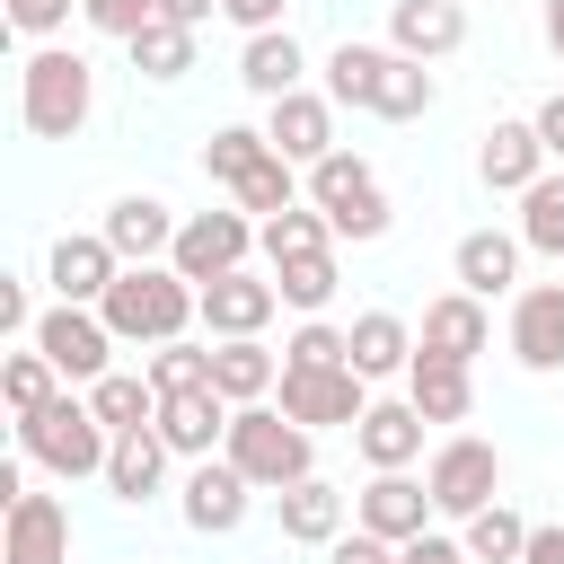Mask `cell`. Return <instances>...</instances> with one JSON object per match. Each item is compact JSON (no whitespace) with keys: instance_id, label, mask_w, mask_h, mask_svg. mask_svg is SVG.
<instances>
[{"instance_id":"1","label":"cell","mask_w":564,"mask_h":564,"mask_svg":"<svg viewBox=\"0 0 564 564\" xmlns=\"http://www.w3.org/2000/svg\"><path fill=\"white\" fill-rule=\"evenodd\" d=\"M203 176H212L247 220H273V212L308 203V176L264 141V123H212V141H203Z\"/></svg>"},{"instance_id":"2","label":"cell","mask_w":564,"mask_h":564,"mask_svg":"<svg viewBox=\"0 0 564 564\" xmlns=\"http://www.w3.org/2000/svg\"><path fill=\"white\" fill-rule=\"evenodd\" d=\"M97 115V62L79 44H35L18 70V123L35 141H79Z\"/></svg>"},{"instance_id":"3","label":"cell","mask_w":564,"mask_h":564,"mask_svg":"<svg viewBox=\"0 0 564 564\" xmlns=\"http://www.w3.org/2000/svg\"><path fill=\"white\" fill-rule=\"evenodd\" d=\"M97 317L115 326V344L159 352V344H185V326L203 317V291H194L176 264H123V282L97 300Z\"/></svg>"},{"instance_id":"4","label":"cell","mask_w":564,"mask_h":564,"mask_svg":"<svg viewBox=\"0 0 564 564\" xmlns=\"http://www.w3.org/2000/svg\"><path fill=\"white\" fill-rule=\"evenodd\" d=\"M220 458H229L256 494H291L300 476H317V432H308V423H291L282 405H238V414H229Z\"/></svg>"},{"instance_id":"5","label":"cell","mask_w":564,"mask_h":564,"mask_svg":"<svg viewBox=\"0 0 564 564\" xmlns=\"http://www.w3.org/2000/svg\"><path fill=\"white\" fill-rule=\"evenodd\" d=\"M18 458H35L44 476H62V485H79V476H106V458H115V432L97 423V405L88 397H53L44 414H26L18 423Z\"/></svg>"},{"instance_id":"6","label":"cell","mask_w":564,"mask_h":564,"mask_svg":"<svg viewBox=\"0 0 564 564\" xmlns=\"http://www.w3.org/2000/svg\"><path fill=\"white\" fill-rule=\"evenodd\" d=\"M423 485H432V511L467 529L485 502H502V449L485 432H441L432 458H423Z\"/></svg>"},{"instance_id":"7","label":"cell","mask_w":564,"mask_h":564,"mask_svg":"<svg viewBox=\"0 0 564 564\" xmlns=\"http://www.w3.org/2000/svg\"><path fill=\"white\" fill-rule=\"evenodd\" d=\"M264 247V220H247L238 203L229 212H185V229H176V247H167V264L203 291V282H220V273H247V256Z\"/></svg>"},{"instance_id":"8","label":"cell","mask_w":564,"mask_h":564,"mask_svg":"<svg viewBox=\"0 0 564 564\" xmlns=\"http://www.w3.org/2000/svg\"><path fill=\"white\" fill-rule=\"evenodd\" d=\"M35 352L70 379V388H97L106 370H115V326L97 317V308H70V300H53L44 317H35Z\"/></svg>"},{"instance_id":"9","label":"cell","mask_w":564,"mask_h":564,"mask_svg":"<svg viewBox=\"0 0 564 564\" xmlns=\"http://www.w3.org/2000/svg\"><path fill=\"white\" fill-rule=\"evenodd\" d=\"M273 405H282L291 423H308V432H352V423L370 414V379H361L352 361H344V370H282Z\"/></svg>"},{"instance_id":"10","label":"cell","mask_w":564,"mask_h":564,"mask_svg":"<svg viewBox=\"0 0 564 564\" xmlns=\"http://www.w3.org/2000/svg\"><path fill=\"white\" fill-rule=\"evenodd\" d=\"M247 511H256V485H247L229 458H194V467H185L176 520H185L194 538H229V529H247Z\"/></svg>"},{"instance_id":"11","label":"cell","mask_w":564,"mask_h":564,"mask_svg":"<svg viewBox=\"0 0 564 564\" xmlns=\"http://www.w3.org/2000/svg\"><path fill=\"white\" fill-rule=\"evenodd\" d=\"M44 282H53V300L97 308V300L123 282V256L106 247V229H62V238H53V256H44Z\"/></svg>"},{"instance_id":"12","label":"cell","mask_w":564,"mask_h":564,"mask_svg":"<svg viewBox=\"0 0 564 564\" xmlns=\"http://www.w3.org/2000/svg\"><path fill=\"white\" fill-rule=\"evenodd\" d=\"M441 511H432V485L423 476H370L361 494H352V529H370V538H388V546H414L423 529H432Z\"/></svg>"},{"instance_id":"13","label":"cell","mask_w":564,"mask_h":564,"mask_svg":"<svg viewBox=\"0 0 564 564\" xmlns=\"http://www.w3.org/2000/svg\"><path fill=\"white\" fill-rule=\"evenodd\" d=\"M282 317V291H273V273H220V282H203V335L212 344H238V335H264Z\"/></svg>"},{"instance_id":"14","label":"cell","mask_w":564,"mask_h":564,"mask_svg":"<svg viewBox=\"0 0 564 564\" xmlns=\"http://www.w3.org/2000/svg\"><path fill=\"white\" fill-rule=\"evenodd\" d=\"M264 141L308 176L326 150H344V141H335V97H326V88H291L282 106H264Z\"/></svg>"},{"instance_id":"15","label":"cell","mask_w":564,"mask_h":564,"mask_svg":"<svg viewBox=\"0 0 564 564\" xmlns=\"http://www.w3.org/2000/svg\"><path fill=\"white\" fill-rule=\"evenodd\" d=\"M546 167H555V159H546V141H538L529 115H502V123L476 132V176H485L494 194H529Z\"/></svg>"},{"instance_id":"16","label":"cell","mask_w":564,"mask_h":564,"mask_svg":"<svg viewBox=\"0 0 564 564\" xmlns=\"http://www.w3.org/2000/svg\"><path fill=\"white\" fill-rule=\"evenodd\" d=\"M97 229H106V247H115L123 264H167V247H176V229H185V212H167L159 194H115Z\"/></svg>"},{"instance_id":"17","label":"cell","mask_w":564,"mask_h":564,"mask_svg":"<svg viewBox=\"0 0 564 564\" xmlns=\"http://www.w3.org/2000/svg\"><path fill=\"white\" fill-rule=\"evenodd\" d=\"M494 344V317H485V300L476 291H441V300H423V326H414V352H432V361H467L476 370V352Z\"/></svg>"},{"instance_id":"18","label":"cell","mask_w":564,"mask_h":564,"mask_svg":"<svg viewBox=\"0 0 564 564\" xmlns=\"http://www.w3.org/2000/svg\"><path fill=\"white\" fill-rule=\"evenodd\" d=\"M229 414H238V405H229L220 388H185V397H159V423H150V432H159V441H167V449L194 467V458H220Z\"/></svg>"},{"instance_id":"19","label":"cell","mask_w":564,"mask_h":564,"mask_svg":"<svg viewBox=\"0 0 564 564\" xmlns=\"http://www.w3.org/2000/svg\"><path fill=\"white\" fill-rule=\"evenodd\" d=\"M423 414H414V397H370V414L352 423V449H361V467L370 476H397V467H414L423 458Z\"/></svg>"},{"instance_id":"20","label":"cell","mask_w":564,"mask_h":564,"mask_svg":"<svg viewBox=\"0 0 564 564\" xmlns=\"http://www.w3.org/2000/svg\"><path fill=\"white\" fill-rule=\"evenodd\" d=\"M0 564H70V511L53 494H18L0 511Z\"/></svg>"},{"instance_id":"21","label":"cell","mask_w":564,"mask_h":564,"mask_svg":"<svg viewBox=\"0 0 564 564\" xmlns=\"http://www.w3.org/2000/svg\"><path fill=\"white\" fill-rule=\"evenodd\" d=\"M511 361L520 370H564V282H520L511 291Z\"/></svg>"},{"instance_id":"22","label":"cell","mask_w":564,"mask_h":564,"mask_svg":"<svg viewBox=\"0 0 564 564\" xmlns=\"http://www.w3.org/2000/svg\"><path fill=\"white\" fill-rule=\"evenodd\" d=\"M467 44V9L458 0H388V53L405 62H449Z\"/></svg>"},{"instance_id":"23","label":"cell","mask_w":564,"mask_h":564,"mask_svg":"<svg viewBox=\"0 0 564 564\" xmlns=\"http://www.w3.org/2000/svg\"><path fill=\"white\" fill-rule=\"evenodd\" d=\"M520 229H467L458 247H449V273H458V291H476V300H502V291H520Z\"/></svg>"},{"instance_id":"24","label":"cell","mask_w":564,"mask_h":564,"mask_svg":"<svg viewBox=\"0 0 564 564\" xmlns=\"http://www.w3.org/2000/svg\"><path fill=\"white\" fill-rule=\"evenodd\" d=\"M238 88L264 97V106H282L291 88H308V53H300V35H291V26L247 35V44H238Z\"/></svg>"},{"instance_id":"25","label":"cell","mask_w":564,"mask_h":564,"mask_svg":"<svg viewBox=\"0 0 564 564\" xmlns=\"http://www.w3.org/2000/svg\"><path fill=\"white\" fill-rule=\"evenodd\" d=\"M273 511H282V538H291V546H317V555H326V546L344 538L352 494H344V485H326V476H300L291 494H273Z\"/></svg>"},{"instance_id":"26","label":"cell","mask_w":564,"mask_h":564,"mask_svg":"<svg viewBox=\"0 0 564 564\" xmlns=\"http://www.w3.org/2000/svg\"><path fill=\"white\" fill-rule=\"evenodd\" d=\"M212 388H220L229 405H273V388H282V352H273L264 335L212 344Z\"/></svg>"},{"instance_id":"27","label":"cell","mask_w":564,"mask_h":564,"mask_svg":"<svg viewBox=\"0 0 564 564\" xmlns=\"http://www.w3.org/2000/svg\"><path fill=\"white\" fill-rule=\"evenodd\" d=\"M167 458H176V449H167L159 432H115V458H106V476H97V485H106L115 502H132V511H141V502H159V494H167Z\"/></svg>"},{"instance_id":"28","label":"cell","mask_w":564,"mask_h":564,"mask_svg":"<svg viewBox=\"0 0 564 564\" xmlns=\"http://www.w3.org/2000/svg\"><path fill=\"white\" fill-rule=\"evenodd\" d=\"M405 397H414L423 423H449V432H458V423L476 414V370H467V361H432V352H414Z\"/></svg>"},{"instance_id":"29","label":"cell","mask_w":564,"mask_h":564,"mask_svg":"<svg viewBox=\"0 0 564 564\" xmlns=\"http://www.w3.org/2000/svg\"><path fill=\"white\" fill-rule=\"evenodd\" d=\"M344 335H352V370H361V379H405V370H414V326H405L397 308H361Z\"/></svg>"},{"instance_id":"30","label":"cell","mask_w":564,"mask_h":564,"mask_svg":"<svg viewBox=\"0 0 564 564\" xmlns=\"http://www.w3.org/2000/svg\"><path fill=\"white\" fill-rule=\"evenodd\" d=\"M79 397L97 405L106 432H150V423H159V388H150V370H106V379L79 388Z\"/></svg>"},{"instance_id":"31","label":"cell","mask_w":564,"mask_h":564,"mask_svg":"<svg viewBox=\"0 0 564 564\" xmlns=\"http://www.w3.org/2000/svg\"><path fill=\"white\" fill-rule=\"evenodd\" d=\"M432 97H441L432 62H405V53H388V70H379V97H370V115H379V123H423V115H432Z\"/></svg>"},{"instance_id":"32","label":"cell","mask_w":564,"mask_h":564,"mask_svg":"<svg viewBox=\"0 0 564 564\" xmlns=\"http://www.w3.org/2000/svg\"><path fill=\"white\" fill-rule=\"evenodd\" d=\"M379 194V167L361 159V150H326L317 167H308V203L335 220V212H352V203H370Z\"/></svg>"},{"instance_id":"33","label":"cell","mask_w":564,"mask_h":564,"mask_svg":"<svg viewBox=\"0 0 564 564\" xmlns=\"http://www.w3.org/2000/svg\"><path fill=\"white\" fill-rule=\"evenodd\" d=\"M264 273H273L282 308H300V317H326V300H335V282H344L335 247H317V256H282V264H264Z\"/></svg>"},{"instance_id":"34","label":"cell","mask_w":564,"mask_h":564,"mask_svg":"<svg viewBox=\"0 0 564 564\" xmlns=\"http://www.w3.org/2000/svg\"><path fill=\"white\" fill-rule=\"evenodd\" d=\"M379 70H388V44H361V35H344V44L326 53V97L370 115V97H379Z\"/></svg>"},{"instance_id":"35","label":"cell","mask_w":564,"mask_h":564,"mask_svg":"<svg viewBox=\"0 0 564 564\" xmlns=\"http://www.w3.org/2000/svg\"><path fill=\"white\" fill-rule=\"evenodd\" d=\"M62 388H70V379H62V370H53L35 344H18V352L0 361V397H9V414H18V423H26V414H44Z\"/></svg>"},{"instance_id":"36","label":"cell","mask_w":564,"mask_h":564,"mask_svg":"<svg viewBox=\"0 0 564 564\" xmlns=\"http://www.w3.org/2000/svg\"><path fill=\"white\" fill-rule=\"evenodd\" d=\"M529 529H538V520H520L511 502H485V511L458 529V546H467L476 564H520V555H529Z\"/></svg>"},{"instance_id":"37","label":"cell","mask_w":564,"mask_h":564,"mask_svg":"<svg viewBox=\"0 0 564 564\" xmlns=\"http://www.w3.org/2000/svg\"><path fill=\"white\" fill-rule=\"evenodd\" d=\"M520 247L529 256H564V167H546L520 194Z\"/></svg>"},{"instance_id":"38","label":"cell","mask_w":564,"mask_h":564,"mask_svg":"<svg viewBox=\"0 0 564 564\" xmlns=\"http://www.w3.org/2000/svg\"><path fill=\"white\" fill-rule=\"evenodd\" d=\"M123 53H132V70H141V79H185V70H194V26L159 18V26H141Z\"/></svg>"},{"instance_id":"39","label":"cell","mask_w":564,"mask_h":564,"mask_svg":"<svg viewBox=\"0 0 564 564\" xmlns=\"http://www.w3.org/2000/svg\"><path fill=\"white\" fill-rule=\"evenodd\" d=\"M317 247H335V229H326L317 203H291V212L264 220V264H282V256H317Z\"/></svg>"},{"instance_id":"40","label":"cell","mask_w":564,"mask_h":564,"mask_svg":"<svg viewBox=\"0 0 564 564\" xmlns=\"http://www.w3.org/2000/svg\"><path fill=\"white\" fill-rule=\"evenodd\" d=\"M344 361H352V335L335 317H300L282 344V370H344Z\"/></svg>"},{"instance_id":"41","label":"cell","mask_w":564,"mask_h":564,"mask_svg":"<svg viewBox=\"0 0 564 564\" xmlns=\"http://www.w3.org/2000/svg\"><path fill=\"white\" fill-rule=\"evenodd\" d=\"M141 370H150V388H159V397H185V388H212V344H159V352H150Z\"/></svg>"},{"instance_id":"42","label":"cell","mask_w":564,"mask_h":564,"mask_svg":"<svg viewBox=\"0 0 564 564\" xmlns=\"http://www.w3.org/2000/svg\"><path fill=\"white\" fill-rule=\"evenodd\" d=\"M79 18H88V35L132 44L141 26H159V18H167V0H79Z\"/></svg>"},{"instance_id":"43","label":"cell","mask_w":564,"mask_h":564,"mask_svg":"<svg viewBox=\"0 0 564 564\" xmlns=\"http://www.w3.org/2000/svg\"><path fill=\"white\" fill-rule=\"evenodd\" d=\"M35 317H44V308H35V282H26V273H9V282H0V335L35 344Z\"/></svg>"},{"instance_id":"44","label":"cell","mask_w":564,"mask_h":564,"mask_svg":"<svg viewBox=\"0 0 564 564\" xmlns=\"http://www.w3.org/2000/svg\"><path fill=\"white\" fill-rule=\"evenodd\" d=\"M70 9H79V0H9V26L35 35V44H53V35L70 26Z\"/></svg>"},{"instance_id":"45","label":"cell","mask_w":564,"mask_h":564,"mask_svg":"<svg viewBox=\"0 0 564 564\" xmlns=\"http://www.w3.org/2000/svg\"><path fill=\"white\" fill-rule=\"evenodd\" d=\"M282 9H291V0H220V18H229L238 35H273V26H282Z\"/></svg>"},{"instance_id":"46","label":"cell","mask_w":564,"mask_h":564,"mask_svg":"<svg viewBox=\"0 0 564 564\" xmlns=\"http://www.w3.org/2000/svg\"><path fill=\"white\" fill-rule=\"evenodd\" d=\"M326 564H397V546H388V538H370V529H344V538L326 546Z\"/></svg>"},{"instance_id":"47","label":"cell","mask_w":564,"mask_h":564,"mask_svg":"<svg viewBox=\"0 0 564 564\" xmlns=\"http://www.w3.org/2000/svg\"><path fill=\"white\" fill-rule=\"evenodd\" d=\"M397 564H476V555H467L458 538H441V529H423L414 546H397Z\"/></svg>"},{"instance_id":"48","label":"cell","mask_w":564,"mask_h":564,"mask_svg":"<svg viewBox=\"0 0 564 564\" xmlns=\"http://www.w3.org/2000/svg\"><path fill=\"white\" fill-rule=\"evenodd\" d=\"M529 123H538V141H546V159L564 167V88H555V97H538V106H529Z\"/></svg>"},{"instance_id":"49","label":"cell","mask_w":564,"mask_h":564,"mask_svg":"<svg viewBox=\"0 0 564 564\" xmlns=\"http://www.w3.org/2000/svg\"><path fill=\"white\" fill-rule=\"evenodd\" d=\"M520 564H564V529H555V520H538V529H529V555H520Z\"/></svg>"},{"instance_id":"50","label":"cell","mask_w":564,"mask_h":564,"mask_svg":"<svg viewBox=\"0 0 564 564\" xmlns=\"http://www.w3.org/2000/svg\"><path fill=\"white\" fill-rule=\"evenodd\" d=\"M167 18L176 26H203V18H220V0H167Z\"/></svg>"},{"instance_id":"51","label":"cell","mask_w":564,"mask_h":564,"mask_svg":"<svg viewBox=\"0 0 564 564\" xmlns=\"http://www.w3.org/2000/svg\"><path fill=\"white\" fill-rule=\"evenodd\" d=\"M538 9H546V53L564 62V0H538Z\"/></svg>"},{"instance_id":"52","label":"cell","mask_w":564,"mask_h":564,"mask_svg":"<svg viewBox=\"0 0 564 564\" xmlns=\"http://www.w3.org/2000/svg\"><path fill=\"white\" fill-rule=\"evenodd\" d=\"M458 9H467V0H458Z\"/></svg>"}]
</instances>
